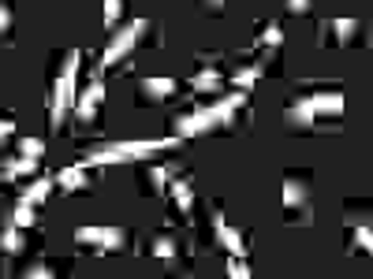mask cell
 I'll return each mask as SVG.
<instances>
[{
  "mask_svg": "<svg viewBox=\"0 0 373 279\" xmlns=\"http://www.w3.org/2000/svg\"><path fill=\"white\" fill-rule=\"evenodd\" d=\"M243 101H247V90H235V93L221 97L217 105H209V108H198V112H191V115H183V120H176V138H194V135H202V130L221 127L224 120H232V115L243 108Z\"/></svg>",
  "mask_w": 373,
  "mask_h": 279,
  "instance_id": "6da1fadb",
  "label": "cell"
},
{
  "mask_svg": "<svg viewBox=\"0 0 373 279\" xmlns=\"http://www.w3.org/2000/svg\"><path fill=\"white\" fill-rule=\"evenodd\" d=\"M179 138H153V142H120V145H108V149H97L82 160V168H101V164H131V160H150L161 149H172Z\"/></svg>",
  "mask_w": 373,
  "mask_h": 279,
  "instance_id": "7a4b0ae2",
  "label": "cell"
},
{
  "mask_svg": "<svg viewBox=\"0 0 373 279\" xmlns=\"http://www.w3.org/2000/svg\"><path fill=\"white\" fill-rule=\"evenodd\" d=\"M75 79H79V52H67L64 75H60V82H56V90H52V120H49L52 130H60L71 105H75Z\"/></svg>",
  "mask_w": 373,
  "mask_h": 279,
  "instance_id": "3957f363",
  "label": "cell"
},
{
  "mask_svg": "<svg viewBox=\"0 0 373 279\" xmlns=\"http://www.w3.org/2000/svg\"><path fill=\"white\" fill-rule=\"evenodd\" d=\"M142 34H146V19H135V23H127L123 30H116V38H112V45L105 49V60H101V67H112V64H120L127 52H131L138 41H142Z\"/></svg>",
  "mask_w": 373,
  "mask_h": 279,
  "instance_id": "277c9868",
  "label": "cell"
},
{
  "mask_svg": "<svg viewBox=\"0 0 373 279\" xmlns=\"http://www.w3.org/2000/svg\"><path fill=\"white\" fill-rule=\"evenodd\" d=\"M75 239L82 246H94V249H120L123 246V231L120 227H79Z\"/></svg>",
  "mask_w": 373,
  "mask_h": 279,
  "instance_id": "5b68a950",
  "label": "cell"
},
{
  "mask_svg": "<svg viewBox=\"0 0 373 279\" xmlns=\"http://www.w3.org/2000/svg\"><path fill=\"white\" fill-rule=\"evenodd\" d=\"M101 101H105V82H101V79H94V82L82 90L79 105H75L79 120H94V115H97V108H101Z\"/></svg>",
  "mask_w": 373,
  "mask_h": 279,
  "instance_id": "8992f818",
  "label": "cell"
},
{
  "mask_svg": "<svg viewBox=\"0 0 373 279\" xmlns=\"http://www.w3.org/2000/svg\"><path fill=\"white\" fill-rule=\"evenodd\" d=\"M213 231H217V239L228 246V254H235V257L247 254V242H243V234H239L235 227H228V220H224V212H221V209L213 212Z\"/></svg>",
  "mask_w": 373,
  "mask_h": 279,
  "instance_id": "52a82bcc",
  "label": "cell"
},
{
  "mask_svg": "<svg viewBox=\"0 0 373 279\" xmlns=\"http://www.w3.org/2000/svg\"><path fill=\"white\" fill-rule=\"evenodd\" d=\"M306 101H310L313 115H343V97L340 93H313Z\"/></svg>",
  "mask_w": 373,
  "mask_h": 279,
  "instance_id": "ba28073f",
  "label": "cell"
},
{
  "mask_svg": "<svg viewBox=\"0 0 373 279\" xmlns=\"http://www.w3.org/2000/svg\"><path fill=\"white\" fill-rule=\"evenodd\" d=\"M86 183H90V179H86V168L82 164H71V168H64L60 175H56V186H60V190H79Z\"/></svg>",
  "mask_w": 373,
  "mask_h": 279,
  "instance_id": "9c48e42d",
  "label": "cell"
},
{
  "mask_svg": "<svg viewBox=\"0 0 373 279\" xmlns=\"http://www.w3.org/2000/svg\"><path fill=\"white\" fill-rule=\"evenodd\" d=\"M168 194H172V201H176V209H179V212H186V209L194 205V190L186 186L183 179H172V183H168Z\"/></svg>",
  "mask_w": 373,
  "mask_h": 279,
  "instance_id": "30bf717a",
  "label": "cell"
},
{
  "mask_svg": "<svg viewBox=\"0 0 373 279\" xmlns=\"http://www.w3.org/2000/svg\"><path fill=\"white\" fill-rule=\"evenodd\" d=\"M306 201V186L295 179V175H288L284 179V209H295V205H303Z\"/></svg>",
  "mask_w": 373,
  "mask_h": 279,
  "instance_id": "8fae6325",
  "label": "cell"
},
{
  "mask_svg": "<svg viewBox=\"0 0 373 279\" xmlns=\"http://www.w3.org/2000/svg\"><path fill=\"white\" fill-rule=\"evenodd\" d=\"M313 123V108H310V101H295V105L288 108V127H310Z\"/></svg>",
  "mask_w": 373,
  "mask_h": 279,
  "instance_id": "7c38bea8",
  "label": "cell"
},
{
  "mask_svg": "<svg viewBox=\"0 0 373 279\" xmlns=\"http://www.w3.org/2000/svg\"><path fill=\"white\" fill-rule=\"evenodd\" d=\"M142 90H146L150 101H161V97H172L176 82H172V79H146V82H142Z\"/></svg>",
  "mask_w": 373,
  "mask_h": 279,
  "instance_id": "4fadbf2b",
  "label": "cell"
},
{
  "mask_svg": "<svg viewBox=\"0 0 373 279\" xmlns=\"http://www.w3.org/2000/svg\"><path fill=\"white\" fill-rule=\"evenodd\" d=\"M325 30H333L336 41H351L358 30V19H333V23H325Z\"/></svg>",
  "mask_w": 373,
  "mask_h": 279,
  "instance_id": "5bb4252c",
  "label": "cell"
},
{
  "mask_svg": "<svg viewBox=\"0 0 373 279\" xmlns=\"http://www.w3.org/2000/svg\"><path fill=\"white\" fill-rule=\"evenodd\" d=\"M52 186H56V179H34V186L30 190H26V201H30V205H41V201H45L49 194H52Z\"/></svg>",
  "mask_w": 373,
  "mask_h": 279,
  "instance_id": "9a60e30c",
  "label": "cell"
},
{
  "mask_svg": "<svg viewBox=\"0 0 373 279\" xmlns=\"http://www.w3.org/2000/svg\"><path fill=\"white\" fill-rule=\"evenodd\" d=\"M38 171V160L34 156H19V160H11V164L4 168L8 179H19V175H34Z\"/></svg>",
  "mask_w": 373,
  "mask_h": 279,
  "instance_id": "2e32d148",
  "label": "cell"
},
{
  "mask_svg": "<svg viewBox=\"0 0 373 279\" xmlns=\"http://www.w3.org/2000/svg\"><path fill=\"white\" fill-rule=\"evenodd\" d=\"M0 249H4V254H19L23 249V227L11 224L4 234H0Z\"/></svg>",
  "mask_w": 373,
  "mask_h": 279,
  "instance_id": "e0dca14e",
  "label": "cell"
},
{
  "mask_svg": "<svg viewBox=\"0 0 373 279\" xmlns=\"http://www.w3.org/2000/svg\"><path fill=\"white\" fill-rule=\"evenodd\" d=\"M34 216H38V205H30V201L23 198V201H19V209H16V216H11V224L26 231V227L34 224Z\"/></svg>",
  "mask_w": 373,
  "mask_h": 279,
  "instance_id": "ac0fdd59",
  "label": "cell"
},
{
  "mask_svg": "<svg viewBox=\"0 0 373 279\" xmlns=\"http://www.w3.org/2000/svg\"><path fill=\"white\" fill-rule=\"evenodd\" d=\"M191 86H194V90H217V86H221V71H198V75L191 79Z\"/></svg>",
  "mask_w": 373,
  "mask_h": 279,
  "instance_id": "d6986e66",
  "label": "cell"
},
{
  "mask_svg": "<svg viewBox=\"0 0 373 279\" xmlns=\"http://www.w3.org/2000/svg\"><path fill=\"white\" fill-rule=\"evenodd\" d=\"M262 79V67L257 64H250V67H243V71H235V90H250V86Z\"/></svg>",
  "mask_w": 373,
  "mask_h": 279,
  "instance_id": "ffe728a7",
  "label": "cell"
},
{
  "mask_svg": "<svg viewBox=\"0 0 373 279\" xmlns=\"http://www.w3.org/2000/svg\"><path fill=\"white\" fill-rule=\"evenodd\" d=\"M41 153H45V142H41V138H23V142H19V156L41 160Z\"/></svg>",
  "mask_w": 373,
  "mask_h": 279,
  "instance_id": "44dd1931",
  "label": "cell"
},
{
  "mask_svg": "<svg viewBox=\"0 0 373 279\" xmlns=\"http://www.w3.org/2000/svg\"><path fill=\"white\" fill-rule=\"evenodd\" d=\"M153 257L172 261V257H176V242H172V239H157V242H153Z\"/></svg>",
  "mask_w": 373,
  "mask_h": 279,
  "instance_id": "7402d4cb",
  "label": "cell"
},
{
  "mask_svg": "<svg viewBox=\"0 0 373 279\" xmlns=\"http://www.w3.org/2000/svg\"><path fill=\"white\" fill-rule=\"evenodd\" d=\"M355 246L362 249V254H369V249H373V231H369V224H362V227L355 231Z\"/></svg>",
  "mask_w": 373,
  "mask_h": 279,
  "instance_id": "603a6c76",
  "label": "cell"
},
{
  "mask_svg": "<svg viewBox=\"0 0 373 279\" xmlns=\"http://www.w3.org/2000/svg\"><path fill=\"white\" fill-rule=\"evenodd\" d=\"M280 41H284V34H280V26H277V23H269V26H265V30H262V45H269V49H277V45H280Z\"/></svg>",
  "mask_w": 373,
  "mask_h": 279,
  "instance_id": "cb8c5ba5",
  "label": "cell"
},
{
  "mask_svg": "<svg viewBox=\"0 0 373 279\" xmlns=\"http://www.w3.org/2000/svg\"><path fill=\"white\" fill-rule=\"evenodd\" d=\"M123 11V0H105V26H116Z\"/></svg>",
  "mask_w": 373,
  "mask_h": 279,
  "instance_id": "d4e9b609",
  "label": "cell"
},
{
  "mask_svg": "<svg viewBox=\"0 0 373 279\" xmlns=\"http://www.w3.org/2000/svg\"><path fill=\"white\" fill-rule=\"evenodd\" d=\"M228 275H232V279H247V275H250L247 261H243V257H235V254H232V261H228Z\"/></svg>",
  "mask_w": 373,
  "mask_h": 279,
  "instance_id": "484cf974",
  "label": "cell"
},
{
  "mask_svg": "<svg viewBox=\"0 0 373 279\" xmlns=\"http://www.w3.org/2000/svg\"><path fill=\"white\" fill-rule=\"evenodd\" d=\"M150 179H153L157 190H165V186H168V168H153V171H150Z\"/></svg>",
  "mask_w": 373,
  "mask_h": 279,
  "instance_id": "4316f807",
  "label": "cell"
},
{
  "mask_svg": "<svg viewBox=\"0 0 373 279\" xmlns=\"http://www.w3.org/2000/svg\"><path fill=\"white\" fill-rule=\"evenodd\" d=\"M26 275H34V279H52V268H49V264H34V268H26Z\"/></svg>",
  "mask_w": 373,
  "mask_h": 279,
  "instance_id": "83f0119b",
  "label": "cell"
},
{
  "mask_svg": "<svg viewBox=\"0 0 373 279\" xmlns=\"http://www.w3.org/2000/svg\"><path fill=\"white\" fill-rule=\"evenodd\" d=\"M11 30V8L8 4H0V34Z\"/></svg>",
  "mask_w": 373,
  "mask_h": 279,
  "instance_id": "f1b7e54d",
  "label": "cell"
},
{
  "mask_svg": "<svg viewBox=\"0 0 373 279\" xmlns=\"http://www.w3.org/2000/svg\"><path fill=\"white\" fill-rule=\"evenodd\" d=\"M306 8H310V0H288V11H291V16H303Z\"/></svg>",
  "mask_w": 373,
  "mask_h": 279,
  "instance_id": "f546056e",
  "label": "cell"
},
{
  "mask_svg": "<svg viewBox=\"0 0 373 279\" xmlns=\"http://www.w3.org/2000/svg\"><path fill=\"white\" fill-rule=\"evenodd\" d=\"M11 130H16V123H11V120H0V138H8Z\"/></svg>",
  "mask_w": 373,
  "mask_h": 279,
  "instance_id": "4dcf8cb0",
  "label": "cell"
},
{
  "mask_svg": "<svg viewBox=\"0 0 373 279\" xmlns=\"http://www.w3.org/2000/svg\"><path fill=\"white\" fill-rule=\"evenodd\" d=\"M221 4H224V0H206V8H209V11H221Z\"/></svg>",
  "mask_w": 373,
  "mask_h": 279,
  "instance_id": "1f68e13d",
  "label": "cell"
}]
</instances>
